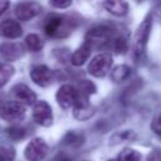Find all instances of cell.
I'll return each instance as SVG.
<instances>
[{"mask_svg": "<svg viewBox=\"0 0 161 161\" xmlns=\"http://www.w3.org/2000/svg\"><path fill=\"white\" fill-rule=\"evenodd\" d=\"M130 73H131V68L128 65L119 64L116 68H113V70L111 72V78H112L113 82L121 83V82H123V80L127 79V77L130 75Z\"/></svg>", "mask_w": 161, "mask_h": 161, "instance_id": "16", "label": "cell"}, {"mask_svg": "<svg viewBox=\"0 0 161 161\" xmlns=\"http://www.w3.org/2000/svg\"><path fill=\"white\" fill-rule=\"evenodd\" d=\"M8 133H9V136H10L13 140H15V141L21 140V138H23V137H25V135H26L25 130H24L23 127H20V126L10 127V128L8 130Z\"/></svg>", "mask_w": 161, "mask_h": 161, "instance_id": "22", "label": "cell"}, {"mask_svg": "<svg viewBox=\"0 0 161 161\" xmlns=\"http://www.w3.org/2000/svg\"><path fill=\"white\" fill-rule=\"evenodd\" d=\"M111 42H113V29L107 25L94 26L86 34V43L91 48H102Z\"/></svg>", "mask_w": 161, "mask_h": 161, "instance_id": "3", "label": "cell"}, {"mask_svg": "<svg viewBox=\"0 0 161 161\" xmlns=\"http://www.w3.org/2000/svg\"><path fill=\"white\" fill-rule=\"evenodd\" d=\"M33 119L44 127L53 123V112L50 106L45 101H38L33 107Z\"/></svg>", "mask_w": 161, "mask_h": 161, "instance_id": "6", "label": "cell"}, {"mask_svg": "<svg viewBox=\"0 0 161 161\" xmlns=\"http://www.w3.org/2000/svg\"><path fill=\"white\" fill-rule=\"evenodd\" d=\"M103 6L116 16H123L128 13V4L126 1H106Z\"/></svg>", "mask_w": 161, "mask_h": 161, "instance_id": "15", "label": "cell"}, {"mask_svg": "<svg viewBox=\"0 0 161 161\" xmlns=\"http://www.w3.org/2000/svg\"><path fill=\"white\" fill-rule=\"evenodd\" d=\"M48 153V145L47 142L40 138L35 137L26 145L24 150V156L28 161H42Z\"/></svg>", "mask_w": 161, "mask_h": 161, "instance_id": "5", "label": "cell"}, {"mask_svg": "<svg viewBox=\"0 0 161 161\" xmlns=\"http://www.w3.org/2000/svg\"><path fill=\"white\" fill-rule=\"evenodd\" d=\"M113 47L117 53H123L127 50V42L121 36L116 38V39H113Z\"/></svg>", "mask_w": 161, "mask_h": 161, "instance_id": "23", "label": "cell"}, {"mask_svg": "<svg viewBox=\"0 0 161 161\" xmlns=\"http://www.w3.org/2000/svg\"><path fill=\"white\" fill-rule=\"evenodd\" d=\"M24 49L18 43H3L0 45V55L6 60H15L21 57Z\"/></svg>", "mask_w": 161, "mask_h": 161, "instance_id": "13", "label": "cell"}, {"mask_svg": "<svg viewBox=\"0 0 161 161\" xmlns=\"http://www.w3.org/2000/svg\"><path fill=\"white\" fill-rule=\"evenodd\" d=\"M151 128H152V131L156 135H158L161 137V114H158L157 117H155V119L151 123Z\"/></svg>", "mask_w": 161, "mask_h": 161, "instance_id": "24", "label": "cell"}, {"mask_svg": "<svg viewBox=\"0 0 161 161\" xmlns=\"http://www.w3.org/2000/svg\"><path fill=\"white\" fill-rule=\"evenodd\" d=\"M3 106H4V104L0 103V114H1V111H3Z\"/></svg>", "mask_w": 161, "mask_h": 161, "instance_id": "29", "label": "cell"}, {"mask_svg": "<svg viewBox=\"0 0 161 161\" xmlns=\"http://www.w3.org/2000/svg\"><path fill=\"white\" fill-rule=\"evenodd\" d=\"M1 34L9 39H16L23 34L21 25L14 19H6L0 24Z\"/></svg>", "mask_w": 161, "mask_h": 161, "instance_id": "12", "label": "cell"}, {"mask_svg": "<svg viewBox=\"0 0 161 161\" xmlns=\"http://www.w3.org/2000/svg\"><path fill=\"white\" fill-rule=\"evenodd\" d=\"M77 26V20L70 16L52 14L44 21V31L50 38L68 36Z\"/></svg>", "mask_w": 161, "mask_h": 161, "instance_id": "1", "label": "cell"}, {"mask_svg": "<svg viewBox=\"0 0 161 161\" xmlns=\"http://www.w3.org/2000/svg\"><path fill=\"white\" fill-rule=\"evenodd\" d=\"M13 74H14V68L9 64L0 62V87L6 84Z\"/></svg>", "mask_w": 161, "mask_h": 161, "instance_id": "20", "label": "cell"}, {"mask_svg": "<svg viewBox=\"0 0 161 161\" xmlns=\"http://www.w3.org/2000/svg\"><path fill=\"white\" fill-rule=\"evenodd\" d=\"M53 161H69L68 158H65V157H57L55 160H53Z\"/></svg>", "mask_w": 161, "mask_h": 161, "instance_id": "28", "label": "cell"}, {"mask_svg": "<svg viewBox=\"0 0 161 161\" xmlns=\"http://www.w3.org/2000/svg\"><path fill=\"white\" fill-rule=\"evenodd\" d=\"M15 151L10 146H0V161H13Z\"/></svg>", "mask_w": 161, "mask_h": 161, "instance_id": "21", "label": "cell"}, {"mask_svg": "<svg viewBox=\"0 0 161 161\" xmlns=\"http://www.w3.org/2000/svg\"><path fill=\"white\" fill-rule=\"evenodd\" d=\"M25 116V106L18 102H9L3 106L1 117L8 122H16L23 119Z\"/></svg>", "mask_w": 161, "mask_h": 161, "instance_id": "10", "label": "cell"}, {"mask_svg": "<svg viewBox=\"0 0 161 161\" xmlns=\"http://www.w3.org/2000/svg\"><path fill=\"white\" fill-rule=\"evenodd\" d=\"M25 45L30 52H39L43 48L44 43H43V40L39 35L29 34V35L25 36Z\"/></svg>", "mask_w": 161, "mask_h": 161, "instance_id": "17", "label": "cell"}, {"mask_svg": "<svg viewBox=\"0 0 161 161\" xmlns=\"http://www.w3.org/2000/svg\"><path fill=\"white\" fill-rule=\"evenodd\" d=\"M13 96L18 103L23 106H31L36 103V94L24 83H18L13 87Z\"/></svg>", "mask_w": 161, "mask_h": 161, "instance_id": "8", "label": "cell"}, {"mask_svg": "<svg viewBox=\"0 0 161 161\" xmlns=\"http://www.w3.org/2000/svg\"><path fill=\"white\" fill-rule=\"evenodd\" d=\"M91 47L84 42L73 54H72V57H70V62H72V64L73 65H75V67H80V65H83L84 63H86V60L89 58V54H91Z\"/></svg>", "mask_w": 161, "mask_h": 161, "instance_id": "14", "label": "cell"}, {"mask_svg": "<svg viewBox=\"0 0 161 161\" xmlns=\"http://www.w3.org/2000/svg\"><path fill=\"white\" fill-rule=\"evenodd\" d=\"M109 161H113V160H109Z\"/></svg>", "mask_w": 161, "mask_h": 161, "instance_id": "30", "label": "cell"}, {"mask_svg": "<svg viewBox=\"0 0 161 161\" xmlns=\"http://www.w3.org/2000/svg\"><path fill=\"white\" fill-rule=\"evenodd\" d=\"M15 16L21 21H29L40 13V5L38 3H19L15 6Z\"/></svg>", "mask_w": 161, "mask_h": 161, "instance_id": "11", "label": "cell"}, {"mask_svg": "<svg viewBox=\"0 0 161 161\" xmlns=\"http://www.w3.org/2000/svg\"><path fill=\"white\" fill-rule=\"evenodd\" d=\"M141 153L132 148H123L117 157V161H140Z\"/></svg>", "mask_w": 161, "mask_h": 161, "instance_id": "18", "label": "cell"}, {"mask_svg": "<svg viewBox=\"0 0 161 161\" xmlns=\"http://www.w3.org/2000/svg\"><path fill=\"white\" fill-rule=\"evenodd\" d=\"M30 78L35 84L40 87H48L53 82V72L45 64H38L31 68Z\"/></svg>", "mask_w": 161, "mask_h": 161, "instance_id": "7", "label": "cell"}, {"mask_svg": "<svg viewBox=\"0 0 161 161\" xmlns=\"http://www.w3.org/2000/svg\"><path fill=\"white\" fill-rule=\"evenodd\" d=\"M111 65H112V55L108 53H101L89 62L87 70L93 77L101 78L107 74V72L111 69Z\"/></svg>", "mask_w": 161, "mask_h": 161, "instance_id": "4", "label": "cell"}, {"mask_svg": "<svg viewBox=\"0 0 161 161\" xmlns=\"http://www.w3.org/2000/svg\"><path fill=\"white\" fill-rule=\"evenodd\" d=\"M148 160H150V161H161V153H158V152H152V155L150 156Z\"/></svg>", "mask_w": 161, "mask_h": 161, "instance_id": "26", "label": "cell"}, {"mask_svg": "<svg viewBox=\"0 0 161 161\" xmlns=\"http://www.w3.org/2000/svg\"><path fill=\"white\" fill-rule=\"evenodd\" d=\"M151 26H152V15L148 14L142 20V23L138 25L135 33V58L137 59L143 58L146 53V47H147L148 36L151 33Z\"/></svg>", "mask_w": 161, "mask_h": 161, "instance_id": "2", "label": "cell"}, {"mask_svg": "<svg viewBox=\"0 0 161 161\" xmlns=\"http://www.w3.org/2000/svg\"><path fill=\"white\" fill-rule=\"evenodd\" d=\"M133 138H136V133L133 131H131V130L121 131V132L114 133L111 137V145H113V143H121L123 141H131Z\"/></svg>", "mask_w": 161, "mask_h": 161, "instance_id": "19", "label": "cell"}, {"mask_svg": "<svg viewBox=\"0 0 161 161\" xmlns=\"http://www.w3.org/2000/svg\"><path fill=\"white\" fill-rule=\"evenodd\" d=\"M77 89L70 84L62 86L57 92V102L63 109H68L75 104Z\"/></svg>", "mask_w": 161, "mask_h": 161, "instance_id": "9", "label": "cell"}, {"mask_svg": "<svg viewBox=\"0 0 161 161\" xmlns=\"http://www.w3.org/2000/svg\"><path fill=\"white\" fill-rule=\"evenodd\" d=\"M8 8H9V3H8V1H0V15H1L4 11H6Z\"/></svg>", "mask_w": 161, "mask_h": 161, "instance_id": "27", "label": "cell"}, {"mask_svg": "<svg viewBox=\"0 0 161 161\" xmlns=\"http://www.w3.org/2000/svg\"><path fill=\"white\" fill-rule=\"evenodd\" d=\"M70 4H72V1H65V0H63V1H50V5L52 6H54V8H58V9H65V8H68V6H70Z\"/></svg>", "mask_w": 161, "mask_h": 161, "instance_id": "25", "label": "cell"}]
</instances>
